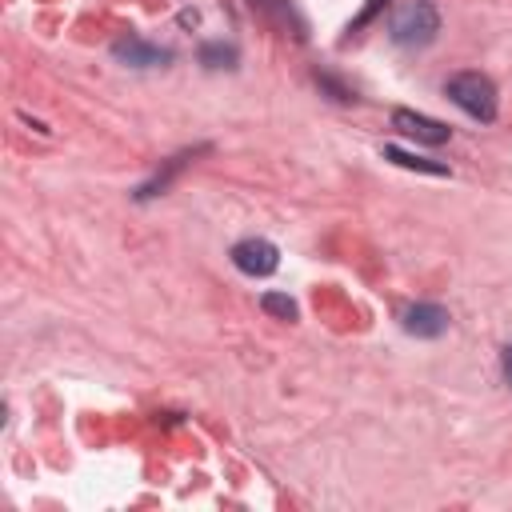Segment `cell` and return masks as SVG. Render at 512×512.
Returning <instances> with one entry per match:
<instances>
[{
    "label": "cell",
    "instance_id": "obj_10",
    "mask_svg": "<svg viewBox=\"0 0 512 512\" xmlns=\"http://www.w3.org/2000/svg\"><path fill=\"white\" fill-rule=\"evenodd\" d=\"M380 4H384V0H368V8H364V12H360V16H356V20H352V28H348V32H356V28H360V24H368V20H372V16H376V8H380Z\"/></svg>",
    "mask_w": 512,
    "mask_h": 512
},
{
    "label": "cell",
    "instance_id": "obj_11",
    "mask_svg": "<svg viewBox=\"0 0 512 512\" xmlns=\"http://www.w3.org/2000/svg\"><path fill=\"white\" fill-rule=\"evenodd\" d=\"M500 368H504V380L512 384V344L504 348V356H500Z\"/></svg>",
    "mask_w": 512,
    "mask_h": 512
},
{
    "label": "cell",
    "instance_id": "obj_1",
    "mask_svg": "<svg viewBox=\"0 0 512 512\" xmlns=\"http://www.w3.org/2000/svg\"><path fill=\"white\" fill-rule=\"evenodd\" d=\"M436 32H440V12L428 0H404L392 12V24H388V36L400 48H424V44L436 40Z\"/></svg>",
    "mask_w": 512,
    "mask_h": 512
},
{
    "label": "cell",
    "instance_id": "obj_7",
    "mask_svg": "<svg viewBox=\"0 0 512 512\" xmlns=\"http://www.w3.org/2000/svg\"><path fill=\"white\" fill-rule=\"evenodd\" d=\"M384 156L392 160V164H400V168H416V172H428V176H444L448 172V164H436V160H420V156H408V152H400V148H384Z\"/></svg>",
    "mask_w": 512,
    "mask_h": 512
},
{
    "label": "cell",
    "instance_id": "obj_2",
    "mask_svg": "<svg viewBox=\"0 0 512 512\" xmlns=\"http://www.w3.org/2000/svg\"><path fill=\"white\" fill-rule=\"evenodd\" d=\"M444 92H448V100H452L460 112H468L472 120H480V124L496 120V84H492L484 72H456V76H448Z\"/></svg>",
    "mask_w": 512,
    "mask_h": 512
},
{
    "label": "cell",
    "instance_id": "obj_3",
    "mask_svg": "<svg viewBox=\"0 0 512 512\" xmlns=\"http://www.w3.org/2000/svg\"><path fill=\"white\" fill-rule=\"evenodd\" d=\"M232 264H236L244 276H272V272L280 268V252H276L272 240L248 236V240H240V244L232 248Z\"/></svg>",
    "mask_w": 512,
    "mask_h": 512
},
{
    "label": "cell",
    "instance_id": "obj_9",
    "mask_svg": "<svg viewBox=\"0 0 512 512\" xmlns=\"http://www.w3.org/2000/svg\"><path fill=\"white\" fill-rule=\"evenodd\" d=\"M200 64H208V68H232L236 64V48L232 44H204L200 48Z\"/></svg>",
    "mask_w": 512,
    "mask_h": 512
},
{
    "label": "cell",
    "instance_id": "obj_6",
    "mask_svg": "<svg viewBox=\"0 0 512 512\" xmlns=\"http://www.w3.org/2000/svg\"><path fill=\"white\" fill-rule=\"evenodd\" d=\"M112 56H116L120 64H132V68H156V64L168 60L164 48H156V44H148V40H140V36L116 40V44H112Z\"/></svg>",
    "mask_w": 512,
    "mask_h": 512
},
{
    "label": "cell",
    "instance_id": "obj_4",
    "mask_svg": "<svg viewBox=\"0 0 512 512\" xmlns=\"http://www.w3.org/2000/svg\"><path fill=\"white\" fill-rule=\"evenodd\" d=\"M392 128L404 132V136H412V140H420V144H444V140L452 136L448 124H440V120H432V116H420V112H412V108H396V112H392Z\"/></svg>",
    "mask_w": 512,
    "mask_h": 512
},
{
    "label": "cell",
    "instance_id": "obj_8",
    "mask_svg": "<svg viewBox=\"0 0 512 512\" xmlns=\"http://www.w3.org/2000/svg\"><path fill=\"white\" fill-rule=\"evenodd\" d=\"M260 308H264L268 316H276V320H296V300L284 296V292H264V296H260Z\"/></svg>",
    "mask_w": 512,
    "mask_h": 512
},
{
    "label": "cell",
    "instance_id": "obj_5",
    "mask_svg": "<svg viewBox=\"0 0 512 512\" xmlns=\"http://www.w3.org/2000/svg\"><path fill=\"white\" fill-rule=\"evenodd\" d=\"M404 332L408 336H424V340L444 336L448 332V312L440 304H412L404 312Z\"/></svg>",
    "mask_w": 512,
    "mask_h": 512
}]
</instances>
